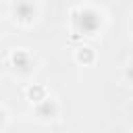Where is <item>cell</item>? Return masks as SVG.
I'll list each match as a JSON object with an SVG mask.
<instances>
[{
	"mask_svg": "<svg viewBox=\"0 0 133 133\" xmlns=\"http://www.w3.org/2000/svg\"><path fill=\"white\" fill-rule=\"evenodd\" d=\"M75 21H77V27H79L81 33L94 35L102 25V12L98 8H94V6H81Z\"/></svg>",
	"mask_w": 133,
	"mask_h": 133,
	"instance_id": "6da1fadb",
	"label": "cell"
},
{
	"mask_svg": "<svg viewBox=\"0 0 133 133\" xmlns=\"http://www.w3.org/2000/svg\"><path fill=\"white\" fill-rule=\"evenodd\" d=\"M10 62H12L15 71L21 73V75H29L35 69V58L27 50H15L12 56H10Z\"/></svg>",
	"mask_w": 133,
	"mask_h": 133,
	"instance_id": "7a4b0ae2",
	"label": "cell"
},
{
	"mask_svg": "<svg viewBox=\"0 0 133 133\" xmlns=\"http://www.w3.org/2000/svg\"><path fill=\"white\" fill-rule=\"evenodd\" d=\"M12 15H15V19H19V21H23V23H29V21H33V17L37 15V6H35L33 2L21 0V2H15V4H12Z\"/></svg>",
	"mask_w": 133,
	"mask_h": 133,
	"instance_id": "3957f363",
	"label": "cell"
},
{
	"mask_svg": "<svg viewBox=\"0 0 133 133\" xmlns=\"http://www.w3.org/2000/svg\"><path fill=\"white\" fill-rule=\"evenodd\" d=\"M35 114H37L39 118H44V121H50V118H54V116L58 114V104H56L52 98L46 96L42 102L35 104Z\"/></svg>",
	"mask_w": 133,
	"mask_h": 133,
	"instance_id": "277c9868",
	"label": "cell"
},
{
	"mask_svg": "<svg viewBox=\"0 0 133 133\" xmlns=\"http://www.w3.org/2000/svg\"><path fill=\"white\" fill-rule=\"evenodd\" d=\"M91 58H94V54H91L89 48H81V50H79V60H85V62H87V60H91Z\"/></svg>",
	"mask_w": 133,
	"mask_h": 133,
	"instance_id": "5b68a950",
	"label": "cell"
},
{
	"mask_svg": "<svg viewBox=\"0 0 133 133\" xmlns=\"http://www.w3.org/2000/svg\"><path fill=\"white\" fill-rule=\"evenodd\" d=\"M125 79H127L129 83H133V62H131V64L125 69Z\"/></svg>",
	"mask_w": 133,
	"mask_h": 133,
	"instance_id": "8992f818",
	"label": "cell"
},
{
	"mask_svg": "<svg viewBox=\"0 0 133 133\" xmlns=\"http://www.w3.org/2000/svg\"><path fill=\"white\" fill-rule=\"evenodd\" d=\"M4 123H6V112H4V108H0V129L4 127Z\"/></svg>",
	"mask_w": 133,
	"mask_h": 133,
	"instance_id": "52a82bcc",
	"label": "cell"
},
{
	"mask_svg": "<svg viewBox=\"0 0 133 133\" xmlns=\"http://www.w3.org/2000/svg\"><path fill=\"white\" fill-rule=\"evenodd\" d=\"M131 31H133V19H131Z\"/></svg>",
	"mask_w": 133,
	"mask_h": 133,
	"instance_id": "ba28073f",
	"label": "cell"
}]
</instances>
